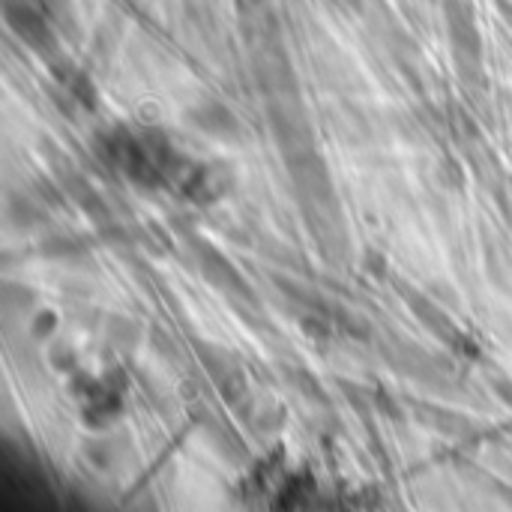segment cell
Instances as JSON below:
<instances>
[{"label":"cell","instance_id":"obj_7","mask_svg":"<svg viewBox=\"0 0 512 512\" xmlns=\"http://www.w3.org/2000/svg\"><path fill=\"white\" fill-rule=\"evenodd\" d=\"M234 12L249 45L279 39V15L273 0H234Z\"/></svg>","mask_w":512,"mask_h":512},{"label":"cell","instance_id":"obj_11","mask_svg":"<svg viewBox=\"0 0 512 512\" xmlns=\"http://www.w3.org/2000/svg\"><path fill=\"white\" fill-rule=\"evenodd\" d=\"M495 390H498V393H501V396H504L507 402H512V381H510V378H498V381H495Z\"/></svg>","mask_w":512,"mask_h":512},{"label":"cell","instance_id":"obj_1","mask_svg":"<svg viewBox=\"0 0 512 512\" xmlns=\"http://www.w3.org/2000/svg\"><path fill=\"white\" fill-rule=\"evenodd\" d=\"M444 24L453 51V63L465 84L483 81V33L477 21V9L471 0H444Z\"/></svg>","mask_w":512,"mask_h":512},{"label":"cell","instance_id":"obj_9","mask_svg":"<svg viewBox=\"0 0 512 512\" xmlns=\"http://www.w3.org/2000/svg\"><path fill=\"white\" fill-rule=\"evenodd\" d=\"M36 3L51 15V21H54L60 30L75 27V6H72V0H36Z\"/></svg>","mask_w":512,"mask_h":512},{"label":"cell","instance_id":"obj_4","mask_svg":"<svg viewBox=\"0 0 512 512\" xmlns=\"http://www.w3.org/2000/svg\"><path fill=\"white\" fill-rule=\"evenodd\" d=\"M3 21L30 51L42 57L57 54V24L36 0H3Z\"/></svg>","mask_w":512,"mask_h":512},{"label":"cell","instance_id":"obj_5","mask_svg":"<svg viewBox=\"0 0 512 512\" xmlns=\"http://www.w3.org/2000/svg\"><path fill=\"white\" fill-rule=\"evenodd\" d=\"M186 123L195 126L201 135L225 141V144H240L246 138V126L243 120L234 114V108L216 96H201L189 111H186Z\"/></svg>","mask_w":512,"mask_h":512},{"label":"cell","instance_id":"obj_3","mask_svg":"<svg viewBox=\"0 0 512 512\" xmlns=\"http://www.w3.org/2000/svg\"><path fill=\"white\" fill-rule=\"evenodd\" d=\"M252 78H255V87L261 90L264 102L300 99V78L294 72L288 51L282 48V39L252 45Z\"/></svg>","mask_w":512,"mask_h":512},{"label":"cell","instance_id":"obj_2","mask_svg":"<svg viewBox=\"0 0 512 512\" xmlns=\"http://www.w3.org/2000/svg\"><path fill=\"white\" fill-rule=\"evenodd\" d=\"M264 105H267L270 135H273V141H276L285 162L318 150L312 117L306 114L300 99H273V102H264Z\"/></svg>","mask_w":512,"mask_h":512},{"label":"cell","instance_id":"obj_12","mask_svg":"<svg viewBox=\"0 0 512 512\" xmlns=\"http://www.w3.org/2000/svg\"><path fill=\"white\" fill-rule=\"evenodd\" d=\"M345 3H348V6H351L354 12H366V6H369L372 0H345Z\"/></svg>","mask_w":512,"mask_h":512},{"label":"cell","instance_id":"obj_10","mask_svg":"<svg viewBox=\"0 0 512 512\" xmlns=\"http://www.w3.org/2000/svg\"><path fill=\"white\" fill-rule=\"evenodd\" d=\"M54 327H57V318L51 312H39L36 321H33V327H30V333L36 339H48V336H54Z\"/></svg>","mask_w":512,"mask_h":512},{"label":"cell","instance_id":"obj_8","mask_svg":"<svg viewBox=\"0 0 512 512\" xmlns=\"http://www.w3.org/2000/svg\"><path fill=\"white\" fill-rule=\"evenodd\" d=\"M192 249H195V264H198V270L216 285V288H225V291H246V279L228 264V258L222 255V252H216L210 243H204V240H192L189 243Z\"/></svg>","mask_w":512,"mask_h":512},{"label":"cell","instance_id":"obj_6","mask_svg":"<svg viewBox=\"0 0 512 512\" xmlns=\"http://www.w3.org/2000/svg\"><path fill=\"white\" fill-rule=\"evenodd\" d=\"M237 183V174L228 162L222 159H210V162H201V165H192L183 177V195L198 204V207H210L216 201H222Z\"/></svg>","mask_w":512,"mask_h":512}]
</instances>
